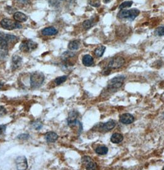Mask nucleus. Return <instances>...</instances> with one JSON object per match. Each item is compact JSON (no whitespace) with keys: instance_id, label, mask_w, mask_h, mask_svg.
Segmentation results:
<instances>
[{"instance_id":"nucleus-1","label":"nucleus","mask_w":164,"mask_h":170,"mask_svg":"<svg viewBox=\"0 0 164 170\" xmlns=\"http://www.w3.org/2000/svg\"><path fill=\"white\" fill-rule=\"evenodd\" d=\"M45 77L43 73L36 71L32 73L30 76V86L33 89L40 88L45 81Z\"/></svg>"},{"instance_id":"nucleus-2","label":"nucleus","mask_w":164,"mask_h":170,"mask_svg":"<svg viewBox=\"0 0 164 170\" xmlns=\"http://www.w3.org/2000/svg\"><path fill=\"white\" fill-rule=\"evenodd\" d=\"M139 10L137 9L121 10L117 14V17L120 19H128L129 21H133L139 15Z\"/></svg>"},{"instance_id":"nucleus-3","label":"nucleus","mask_w":164,"mask_h":170,"mask_svg":"<svg viewBox=\"0 0 164 170\" xmlns=\"http://www.w3.org/2000/svg\"><path fill=\"white\" fill-rule=\"evenodd\" d=\"M125 77L123 76H118L112 78L109 81L107 85V88L109 90H115L122 86Z\"/></svg>"},{"instance_id":"nucleus-4","label":"nucleus","mask_w":164,"mask_h":170,"mask_svg":"<svg viewBox=\"0 0 164 170\" xmlns=\"http://www.w3.org/2000/svg\"><path fill=\"white\" fill-rule=\"evenodd\" d=\"M1 25L3 29L8 30L22 28V25L17 21H14L9 19H3L1 21Z\"/></svg>"},{"instance_id":"nucleus-5","label":"nucleus","mask_w":164,"mask_h":170,"mask_svg":"<svg viewBox=\"0 0 164 170\" xmlns=\"http://www.w3.org/2000/svg\"><path fill=\"white\" fill-rule=\"evenodd\" d=\"M38 46V44L33 40H28L22 41L19 46V50L24 53H29L35 50Z\"/></svg>"},{"instance_id":"nucleus-6","label":"nucleus","mask_w":164,"mask_h":170,"mask_svg":"<svg viewBox=\"0 0 164 170\" xmlns=\"http://www.w3.org/2000/svg\"><path fill=\"white\" fill-rule=\"evenodd\" d=\"M125 63V60L121 56H117L112 59L109 63L107 68L109 69H119L123 66Z\"/></svg>"},{"instance_id":"nucleus-7","label":"nucleus","mask_w":164,"mask_h":170,"mask_svg":"<svg viewBox=\"0 0 164 170\" xmlns=\"http://www.w3.org/2000/svg\"><path fill=\"white\" fill-rule=\"evenodd\" d=\"M15 165L17 169L24 170L28 168V163L25 157L20 156L15 159Z\"/></svg>"},{"instance_id":"nucleus-8","label":"nucleus","mask_w":164,"mask_h":170,"mask_svg":"<svg viewBox=\"0 0 164 170\" xmlns=\"http://www.w3.org/2000/svg\"><path fill=\"white\" fill-rule=\"evenodd\" d=\"M78 113L75 111H70L69 114V117L67 118L68 125L70 126H74L76 125H80L81 123L77 120Z\"/></svg>"},{"instance_id":"nucleus-9","label":"nucleus","mask_w":164,"mask_h":170,"mask_svg":"<svg viewBox=\"0 0 164 170\" xmlns=\"http://www.w3.org/2000/svg\"><path fill=\"white\" fill-rule=\"evenodd\" d=\"M115 126V122L114 120H112V119H111V120H109L104 124H101L99 129L100 131L107 132V131H109L112 130V129H114Z\"/></svg>"},{"instance_id":"nucleus-10","label":"nucleus","mask_w":164,"mask_h":170,"mask_svg":"<svg viewBox=\"0 0 164 170\" xmlns=\"http://www.w3.org/2000/svg\"><path fill=\"white\" fill-rule=\"evenodd\" d=\"M119 120L124 124H130L133 122L135 118L130 113H124L120 116Z\"/></svg>"},{"instance_id":"nucleus-11","label":"nucleus","mask_w":164,"mask_h":170,"mask_svg":"<svg viewBox=\"0 0 164 170\" xmlns=\"http://www.w3.org/2000/svg\"><path fill=\"white\" fill-rule=\"evenodd\" d=\"M22 59L21 56L18 55H13L12 57V64H11V67L13 70H15L19 67L21 66L22 64Z\"/></svg>"},{"instance_id":"nucleus-12","label":"nucleus","mask_w":164,"mask_h":170,"mask_svg":"<svg viewBox=\"0 0 164 170\" xmlns=\"http://www.w3.org/2000/svg\"><path fill=\"white\" fill-rule=\"evenodd\" d=\"M58 137V135L56 133L53 132V131H50V132L47 133L45 136V138L48 143L55 142L57 140Z\"/></svg>"},{"instance_id":"nucleus-13","label":"nucleus","mask_w":164,"mask_h":170,"mask_svg":"<svg viewBox=\"0 0 164 170\" xmlns=\"http://www.w3.org/2000/svg\"><path fill=\"white\" fill-rule=\"evenodd\" d=\"M41 33L45 36H52L56 35L58 33V30L53 27H48L43 29Z\"/></svg>"},{"instance_id":"nucleus-14","label":"nucleus","mask_w":164,"mask_h":170,"mask_svg":"<svg viewBox=\"0 0 164 170\" xmlns=\"http://www.w3.org/2000/svg\"><path fill=\"white\" fill-rule=\"evenodd\" d=\"M82 63L85 66L89 67L94 64L93 58L89 55H85L82 58Z\"/></svg>"},{"instance_id":"nucleus-15","label":"nucleus","mask_w":164,"mask_h":170,"mask_svg":"<svg viewBox=\"0 0 164 170\" xmlns=\"http://www.w3.org/2000/svg\"><path fill=\"white\" fill-rule=\"evenodd\" d=\"M14 19L15 21H17L19 22H25L27 20V15L25 14H23L21 12H16L15 13L14 15Z\"/></svg>"},{"instance_id":"nucleus-16","label":"nucleus","mask_w":164,"mask_h":170,"mask_svg":"<svg viewBox=\"0 0 164 170\" xmlns=\"http://www.w3.org/2000/svg\"><path fill=\"white\" fill-rule=\"evenodd\" d=\"M123 140V136L120 133H114L111 138V141L114 144H119Z\"/></svg>"},{"instance_id":"nucleus-17","label":"nucleus","mask_w":164,"mask_h":170,"mask_svg":"<svg viewBox=\"0 0 164 170\" xmlns=\"http://www.w3.org/2000/svg\"><path fill=\"white\" fill-rule=\"evenodd\" d=\"M80 44L79 40H72L68 44V48L70 50H77L79 48Z\"/></svg>"},{"instance_id":"nucleus-18","label":"nucleus","mask_w":164,"mask_h":170,"mask_svg":"<svg viewBox=\"0 0 164 170\" xmlns=\"http://www.w3.org/2000/svg\"><path fill=\"white\" fill-rule=\"evenodd\" d=\"M95 152L97 154L100 155H106L107 153L108 149L105 146H99L96 149Z\"/></svg>"},{"instance_id":"nucleus-19","label":"nucleus","mask_w":164,"mask_h":170,"mask_svg":"<svg viewBox=\"0 0 164 170\" xmlns=\"http://www.w3.org/2000/svg\"><path fill=\"white\" fill-rule=\"evenodd\" d=\"M105 47L104 46H100L99 47H97L95 50V55L97 57H101L103 56L104 55V53L105 52Z\"/></svg>"},{"instance_id":"nucleus-20","label":"nucleus","mask_w":164,"mask_h":170,"mask_svg":"<svg viewBox=\"0 0 164 170\" xmlns=\"http://www.w3.org/2000/svg\"><path fill=\"white\" fill-rule=\"evenodd\" d=\"M73 56H75V53L70 52H65L62 55L61 58L62 61H64V62H66L67 61L69 58H73Z\"/></svg>"},{"instance_id":"nucleus-21","label":"nucleus","mask_w":164,"mask_h":170,"mask_svg":"<svg viewBox=\"0 0 164 170\" xmlns=\"http://www.w3.org/2000/svg\"><path fill=\"white\" fill-rule=\"evenodd\" d=\"M0 48L5 50L8 49V42L5 37L2 36H0Z\"/></svg>"},{"instance_id":"nucleus-22","label":"nucleus","mask_w":164,"mask_h":170,"mask_svg":"<svg viewBox=\"0 0 164 170\" xmlns=\"http://www.w3.org/2000/svg\"><path fill=\"white\" fill-rule=\"evenodd\" d=\"M67 76H62L58 77L55 79V80H54V83L56 84V86H59V85L65 82V81L67 80Z\"/></svg>"},{"instance_id":"nucleus-23","label":"nucleus","mask_w":164,"mask_h":170,"mask_svg":"<svg viewBox=\"0 0 164 170\" xmlns=\"http://www.w3.org/2000/svg\"><path fill=\"white\" fill-rule=\"evenodd\" d=\"M31 125H32V127H33V129H35V130H40L42 127H43V124L40 121H35L33 122H32L31 124Z\"/></svg>"},{"instance_id":"nucleus-24","label":"nucleus","mask_w":164,"mask_h":170,"mask_svg":"<svg viewBox=\"0 0 164 170\" xmlns=\"http://www.w3.org/2000/svg\"><path fill=\"white\" fill-rule=\"evenodd\" d=\"M93 26V22L90 19H88L83 22V27L85 29H89Z\"/></svg>"},{"instance_id":"nucleus-25","label":"nucleus","mask_w":164,"mask_h":170,"mask_svg":"<svg viewBox=\"0 0 164 170\" xmlns=\"http://www.w3.org/2000/svg\"><path fill=\"white\" fill-rule=\"evenodd\" d=\"M86 165V169L88 170H93V169H96L97 168V164L95 162H93L92 160L89 161L87 163Z\"/></svg>"},{"instance_id":"nucleus-26","label":"nucleus","mask_w":164,"mask_h":170,"mask_svg":"<svg viewBox=\"0 0 164 170\" xmlns=\"http://www.w3.org/2000/svg\"><path fill=\"white\" fill-rule=\"evenodd\" d=\"M133 5V1H126L125 2H123L122 4H120L119 6V9H123L125 8H127V7H130Z\"/></svg>"},{"instance_id":"nucleus-27","label":"nucleus","mask_w":164,"mask_h":170,"mask_svg":"<svg viewBox=\"0 0 164 170\" xmlns=\"http://www.w3.org/2000/svg\"><path fill=\"white\" fill-rule=\"evenodd\" d=\"M5 38H6V40L7 41V42H14L15 41H17V38L16 36L13 35H11V34H6Z\"/></svg>"},{"instance_id":"nucleus-28","label":"nucleus","mask_w":164,"mask_h":170,"mask_svg":"<svg viewBox=\"0 0 164 170\" xmlns=\"http://www.w3.org/2000/svg\"><path fill=\"white\" fill-rule=\"evenodd\" d=\"M154 33L157 36H163L164 35V26L159 27L155 30Z\"/></svg>"},{"instance_id":"nucleus-29","label":"nucleus","mask_w":164,"mask_h":170,"mask_svg":"<svg viewBox=\"0 0 164 170\" xmlns=\"http://www.w3.org/2000/svg\"><path fill=\"white\" fill-rule=\"evenodd\" d=\"M30 137L29 134H21L17 136V139H19V140H27Z\"/></svg>"},{"instance_id":"nucleus-30","label":"nucleus","mask_w":164,"mask_h":170,"mask_svg":"<svg viewBox=\"0 0 164 170\" xmlns=\"http://www.w3.org/2000/svg\"><path fill=\"white\" fill-rule=\"evenodd\" d=\"M6 113L7 111L6 108L3 106H0V118L4 116L6 114Z\"/></svg>"},{"instance_id":"nucleus-31","label":"nucleus","mask_w":164,"mask_h":170,"mask_svg":"<svg viewBox=\"0 0 164 170\" xmlns=\"http://www.w3.org/2000/svg\"><path fill=\"white\" fill-rule=\"evenodd\" d=\"M6 126V125H1L0 126V136L5 133Z\"/></svg>"},{"instance_id":"nucleus-32","label":"nucleus","mask_w":164,"mask_h":170,"mask_svg":"<svg viewBox=\"0 0 164 170\" xmlns=\"http://www.w3.org/2000/svg\"><path fill=\"white\" fill-rule=\"evenodd\" d=\"M104 1V2L105 3H109V1H111V0H103Z\"/></svg>"},{"instance_id":"nucleus-33","label":"nucleus","mask_w":164,"mask_h":170,"mask_svg":"<svg viewBox=\"0 0 164 170\" xmlns=\"http://www.w3.org/2000/svg\"><path fill=\"white\" fill-rule=\"evenodd\" d=\"M3 87V83H0V89Z\"/></svg>"},{"instance_id":"nucleus-34","label":"nucleus","mask_w":164,"mask_h":170,"mask_svg":"<svg viewBox=\"0 0 164 170\" xmlns=\"http://www.w3.org/2000/svg\"><path fill=\"white\" fill-rule=\"evenodd\" d=\"M60 1H63V0H60Z\"/></svg>"},{"instance_id":"nucleus-35","label":"nucleus","mask_w":164,"mask_h":170,"mask_svg":"<svg viewBox=\"0 0 164 170\" xmlns=\"http://www.w3.org/2000/svg\"><path fill=\"white\" fill-rule=\"evenodd\" d=\"M163 169H164V167H163Z\"/></svg>"}]
</instances>
